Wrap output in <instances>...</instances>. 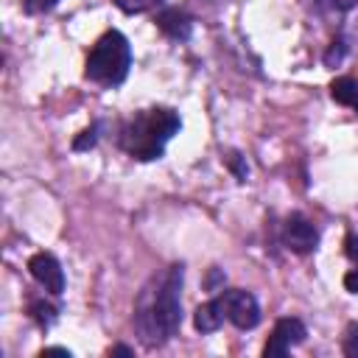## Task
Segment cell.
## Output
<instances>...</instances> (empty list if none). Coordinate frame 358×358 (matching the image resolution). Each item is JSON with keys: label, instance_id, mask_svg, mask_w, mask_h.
<instances>
[{"label": "cell", "instance_id": "6da1fadb", "mask_svg": "<svg viewBox=\"0 0 358 358\" xmlns=\"http://www.w3.org/2000/svg\"><path fill=\"white\" fill-rule=\"evenodd\" d=\"M182 266H168L165 271L154 274L134 305V330L137 338L154 350L171 341L182 324Z\"/></svg>", "mask_w": 358, "mask_h": 358}, {"label": "cell", "instance_id": "7a4b0ae2", "mask_svg": "<svg viewBox=\"0 0 358 358\" xmlns=\"http://www.w3.org/2000/svg\"><path fill=\"white\" fill-rule=\"evenodd\" d=\"M179 129H182V120L173 109L151 106V109H140L120 126L117 143L129 157H134L140 162H151V159L162 157L168 140Z\"/></svg>", "mask_w": 358, "mask_h": 358}, {"label": "cell", "instance_id": "3957f363", "mask_svg": "<svg viewBox=\"0 0 358 358\" xmlns=\"http://www.w3.org/2000/svg\"><path fill=\"white\" fill-rule=\"evenodd\" d=\"M131 67V48L129 39L120 31H106L92 50L87 53V64H84V76L95 84L103 87H117L126 81Z\"/></svg>", "mask_w": 358, "mask_h": 358}, {"label": "cell", "instance_id": "277c9868", "mask_svg": "<svg viewBox=\"0 0 358 358\" xmlns=\"http://www.w3.org/2000/svg\"><path fill=\"white\" fill-rule=\"evenodd\" d=\"M224 316L238 327V330H252L260 322V305L255 299V294L243 291V288H227L218 294Z\"/></svg>", "mask_w": 358, "mask_h": 358}, {"label": "cell", "instance_id": "5b68a950", "mask_svg": "<svg viewBox=\"0 0 358 358\" xmlns=\"http://www.w3.org/2000/svg\"><path fill=\"white\" fill-rule=\"evenodd\" d=\"M305 336H308L305 324L296 316H285V319H280L274 324V330H271V336H268V341L263 347V355L266 358H282V355H288L291 347L302 344Z\"/></svg>", "mask_w": 358, "mask_h": 358}, {"label": "cell", "instance_id": "8992f818", "mask_svg": "<svg viewBox=\"0 0 358 358\" xmlns=\"http://www.w3.org/2000/svg\"><path fill=\"white\" fill-rule=\"evenodd\" d=\"M282 243H285L291 252H296V255H308V252L316 249L319 232H316V227H313L305 215L294 213V215H288L285 224H282Z\"/></svg>", "mask_w": 358, "mask_h": 358}, {"label": "cell", "instance_id": "52a82bcc", "mask_svg": "<svg viewBox=\"0 0 358 358\" xmlns=\"http://www.w3.org/2000/svg\"><path fill=\"white\" fill-rule=\"evenodd\" d=\"M28 271L31 277L53 296H59L64 291V271H62V263L50 255V252H36L31 260H28Z\"/></svg>", "mask_w": 358, "mask_h": 358}, {"label": "cell", "instance_id": "ba28073f", "mask_svg": "<svg viewBox=\"0 0 358 358\" xmlns=\"http://www.w3.org/2000/svg\"><path fill=\"white\" fill-rule=\"evenodd\" d=\"M157 25H159V31L168 34L171 39H187V36H190V28H193L190 17H187L182 8H162V11L157 14Z\"/></svg>", "mask_w": 358, "mask_h": 358}, {"label": "cell", "instance_id": "9c48e42d", "mask_svg": "<svg viewBox=\"0 0 358 358\" xmlns=\"http://www.w3.org/2000/svg\"><path fill=\"white\" fill-rule=\"evenodd\" d=\"M224 308H221V299L215 296V299H210V302H204V305H199L196 308V313H193V324H196V330L199 333H215L221 324H224Z\"/></svg>", "mask_w": 358, "mask_h": 358}, {"label": "cell", "instance_id": "30bf717a", "mask_svg": "<svg viewBox=\"0 0 358 358\" xmlns=\"http://www.w3.org/2000/svg\"><path fill=\"white\" fill-rule=\"evenodd\" d=\"M330 95H333V101H338V103L350 106L352 112H358V78H352V76L336 78L330 84Z\"/></svg>", "mask_w": 358, "mask_h": 358}, {"label": "cell", "instance_id": "8fae6325", "mask_svg": "<svg viewBox=\"0 0 358 358\" xmlns=\"http://www.w3.org/2000/svg\"><path fill=\"white\" fill-rule=\"evenodd\" d=\"M28 310H31V316H34V322H36L39 327H50V324L56 322V308L48 305V302L34 299V302L28 305Z\"/></svg>", "mask_w": 358, "mask_h": 358}, {"label": "cell", "instance_id": "7c38bea8", "mask_svg": "<svg viewBox=\"0 0 358 358\" xmlns=\"http://www.w3.org/2000/svg\"><path fill=\"white\" fill-rule=\"evenodd\" d=\"M162 0H115V6L126 14H140V11H148L154 6H159Z\"/></svg>", "mask_w": 358, "mask_h": 358}, {"label": "cell", "instance_id": "4fadbf2b", "mask_svg": "<svg viewBox=\"0 0 358 358\" xmlns=\"http://www.w3.org/2000/svg\"><path fill=\"white\" fill-rule=\"evenodd\" d=\"M341 350H344L347 358H358V322L344 330V344H341Z\"/></svg>", "mask_w": 358, "mask_h": 358}, {"label": "cell", "instance_id": "5bb4252c", "mask_svg": "<svg viewBox=\"0 0 358 358\" xmlns=\"http://www.w3.org/2000/svg\"><path fill=\"white\" fill-rule=\"evenodd\" d=\"M95 143H98V126H90V129L81 131V137L73 140V148H76V151H87V148H92Z\"/></svg>", "mask_w": 358, "mask_h": 358}, {"label": "cell", "instance_id": "9a60e30c", "mask_svg": "<svg viewBox=\"0 0 358 358\" xmlns=\"http://www.w3.org/2000/svg\"><path fill=\"white\" fill-rule=\"evenodd\" d=\"M316 6H322L327 11H350L358 6V0H316Z\"/></svg>", "mask_w": 358, "mask_h": 358}, {"label": "cell", "instance_id": "2e32d148", "mask_svg": "<svg viewBox=\"0 0 358 358\" xmlns=\"http://www.w3.org/2000/svg\"><path fill=\"white\" fill-rule=\"evenodd\" d=\"M56 3H59V0H25L22 6H25L28 14H45V11H50Z\"/></svg>", "mask_w": 358, "mask_h": 358}, {"label": "cell", "instance_id": "e0dca14e", "mask_svg": "<svg viewBox=\"0 0 358 358\" xmlns=\"http://www.w3.org/2000/svg\"><path fill=\"white\" fill-rule=\"evenodd\" d=\"M344 252H347V257H350L352 263H358V235H355V232L347 235V241H344Z\"/></svg>", "mask_w": 358, "mask_h": 358}, {"label": "cell", "instance_id": "ac0fdd59", "mask_svg": "<svg viewBox=\"0 0 358 358\" xmlns=\"http://www.w3.org/2000/svg\"><path fill=\"white\" fill-rule=\"evenodd\" d=\"M229 165H232V171L238 173V179H246V173H249V168L241 162V154H232L229 157Z\"/></svg>", "mask_w": 358, "mask_h": 358}, {"label": "cell", "instance_id": "d6986e66", "mask_svg": "<svg viewBox=\"0 0 358 358\" xmlns=\"http://www.w3.org/2000/svg\"><path fill=\"white\" fill-rule=\"evenodd\" d=\"M344 288L352 291V294H358V268H352V271L344 274Z\"/></svg>", "mask_w": 358, "mask_h": 358}, {"label": "cell", "instance_id": "ffe728a7", "mask_svg": "<svg viewBox=\"0 0 358 358\" xmlns=\"http://www.w3.org/2000/svg\"><path fill=\"white\" fill-rule=\"evenodd\" d=\"M42 355H70V350H64V347H45Z\"/></svg>", "mask_w": 358, "mask_h": 358}, {"label": "cell", "instance_id": "44dd1931", "mask_svg": "<svg viewBox=\"0 0 358 358\" xmlns=\"http://www.w3.org/2000/svg\"><path fill=\"white\" fill-rule=\"evenodd\" d=\"M109 355H131V350H129V347H123V344H117V347H112V350H109Z\"/></svg>", "mask_w": 358, "mask_h": 358}]
</instances>
